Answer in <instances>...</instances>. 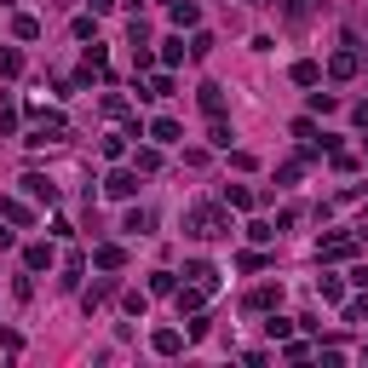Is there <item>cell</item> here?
Returning <instances> with one entry per match:
<instances>
[{
	"instance_id": "20",
	"label": "cell",
	"mask_w": 368,
	"mask_h": 368,
	"mask_svg": "<svg viewBox=\"0 0 368 368\" xmlns=\"http://www.w3.org/2000/svg\"><path fill=\"white\" fill-rule=\"evenodd\" d=\"M150 224H156V213H150V207H132L121 230H132V236H144V230H150Z\"/></svg>"
},
{
	"instance_id": "1",
	"label": "cell",
	"mask_w": 368,
	"mask_h": 368,
	"mask_svg": "<svg viewBox=\"0 0 368 368\" xmlns=\"http://www.w3.org/2000/svg\"><path fill=\"white\" fill-rule=\"evenodd\" d=\"M184 230H190L196 242H219V236H230V213H224V207H190Z\"/></svg>"
},
{
	"instance_id": "2",
	"label": "cell",
	"mask_w": 368,
	"mask_h": 368,
	"mask_svg": "<svg viewBox=\"0 0 368 368\" xmlns=\"http://www.w3.org/2000/svg\"><path fill=\"white\" fill-rule=\"evenodd\" d=\"M104 196L132 202V196H138V173H110V178H104Z\"/></svg>"
},
{
	"instance_id": "15",
	"label": "cell",
	"mask_w": 368,
	"mask_h": 368,
	"mask_svg": "<svg viewBox=\"0 0 368 368\" xmlns=\"http://www.w3.org/2000/svg\"><path fill=\"white\" fill-rule=\"evenodd\" d=\"M150 345H156L161 357H178V351H184V334H178V328H161V334H156Z\"/></svg>"
},
{
	"instance_id": "3",
	"label": "cell",
	"mask_w": 368,
	"mask_h": 368,
	"mask_svg": "<svg viewBox=\"0 0 368 368\" xmlns=\"http://www.w3.org/2000/svg\"><path fill=\"white\" fill-rule=\"evenodd\" d=\"M173 299H178V316H196V311H202V299H207V288H202V282L173 288Z\"/></svg>"
},
{
	"instance_id": "29",
	"label": "cell",
	"mask_w": 368,
	"mask_h": 368,
	"mask_svg": "<svg viewBox=\"0 0 368 368\" xmlns=\"http://www.w3.org/2000/svg\"><path fill=\"white\" fill-rule=\"evenodd\" d=\"M345 322H357V328H368V299H351V305H345Z\"/></svg>"
},
{
	"instance_id": "18",
	"label": "cell",
	"mask_w": 368,
	"mask_h": 368,
	"mask_svg": "<svg viewBox=\"0 0 368 368\" xmlns=\"http://www.w3.org/2000/svg\"><path fill=\"white\" fill-rule=\"evenodd\" d=\"M23 265H29V270H46V265H52V248H46V242H29V248H23Z\"/></svg>"
},
{
	"instance_id": "23",
	"label": "cell",
	"mask_w": 368,
	"mask_h": 368,
	"mask_svg": "<svg viewBox=\"0 0 368 368\" xmlns=\"http://www.w3.org/2000/svg\"><path fill=\"white\" fill-rule=\"evenodd\" d=\"M138 98H173V75H156L144 92H138Z\"/></svg>"
},
{
	"instance_id": "39",
	"label": "cell",
	"mask_w": 368,
	"mask_h": 368,
	"mask_svg": "<svg viewBox=\"0 0 368 368\" xmlns=\"http://www.w3.org/2000/svg\"><path fill=\"white\" fill-rule=\"evenodd\" d=\"M362 132H368V127H362ZM362 144H368V138H362Z\"/></svg>"
},
{
	"instance_id": "17",
	"label": "cell",
	"mask_w": 368,
	"mask_h": 368,
	"mask_svg": "<svg viewBox=\"0 0 368 368\" xmlns=\"http://www.w3.org/2000/svg\"><path fill=\"white\" fill-rule=\"evenodd\" d=\"M110 294H115V282H110V276H104V282H92V288H86V299H81V305H86V316L98 311V305H104Z\"/></svg>"
},
{
	"instance_id": "28",
	"label": "cell",
	"mask_w": 368,
	"mask_h": 368,
	"mask_svg": "<svg viewBox=\"0 0 368 368\" xmlns=\"http://www.w3.org/2000/svg\"><path fill=\"white\" fill-rule=\"evenodd\" d=\"M161 64H184V40H178V35L161 40Z\"/></svg>"
},
{
	"instance_id": "31",
	"label": "cell",
	"mask_w": 368,
	"mask_h": 368,
	"mask_svg": "<svg viewBox=\"0 0 368 368\" xmlns=\"http://www.w3.org/2000/svg\"><path fill=\"white\" fill-rule=\"evenodd\" d=\"M207 52H213V35H207V29H196V40H190V58H207Z\"/></svg>"
},
{
	"instance_id": "24",
	"label": "cell",
	"mask_w": 368,
	"mask_h": 368,
	"mask_svg": "<svg viewBox=\"0 0 368 368\" xmlns=\"http://www.w3.org/2000/svg\"><path fill=\"white\" fill-rule=\"evenodd\" d=\"M230 138H236V132H230V127L213 115V132H207V144H213V150H230Z\"/></svg>"
},
{
	"instance_id": "21",
	"label": "cell",
	"mask_w": 368,
	"mask_h": 368,
	"mask_svg": "<svg viewBox=\"0 0 368 368\" xmlns=\"http://www.w3.org/2000/svg\"><path fill=\"white\" fill-rule=\"evenodd\" d=\"M224 207H253V190L248 184H224Z\"/></svg>"
},
{
	"instance_id": "13",
	"label": "cell",
	"mask_w": 368,
	"mask_h": 368,
	"mask_svg": "<svg viewBox=\"0 0 368 368\" xmlns=\"http://www.w3.org/2000/svg\"><path fill=\"white\" fill-rule=\"evenodd\" d=\"M316 294L328 299V305H340V299H345V282H340V276H328V270H322V276H316Z\"/></svg>"
},
{
	"instance_id": "14",
	"label": "cell",
	"mask_w": 368,
	"mask_h": 368,
	"mask_svg": "<svg viewBox=\"0 0 368 368\" xmlns=\"http://www.w3.org/2000/svg\"><path fill=\"white\" fill-rule=\"evenodd\" d=\"M328 75H334V81H351V75H357V52H334V58H328Z\"/></svg>"
},
{
	"instance_id": "16",
	"label": "cell",
	"mask_w": 368,
	"mask_h": 368,
	"mask_svg": "<svg viewBox=\"0 0 368 368\" xmlns=\"http://www.w3.org/2000/svg\"><path fill=\"white\" fill-rule=\"evenodd\" d=\"M184 276H190V282H202V288H207V294H213V288H219V270H213V265H207V259H196V265H190V270H184Z\"/></svg>"
},
{
	"instance_id": "19",
	"label": "cell",
	"mask_w": 368,
	"mask_h": 368,
	"mask_svg": "<svg viewBox=\"0 0 368 368\" xmlns=\"http://www.w3.org/2000/svg\"><path fill=\"white\" fill-rule=\"evenodd\" d=\"M12 35H18V40H40V18L18 12V18H12Z\"/></svg>"
},
{
	"instance_id": "37",
	"label": "cell",
	"mask_w": 368,
	"mask_h": 368,
	"mask_svg": "<svg viewBox=\"0 0 368 368\" xmlns=\"http://www.w3.org/2000/svg\"><path fill=\"white\" fill-rule=\"evenodd\" d=\"M110 6H115V0H92V12H110Z\"/></svg>"
},
{
	"instance_id": "7",
	"label": "cell",
	"mask_w": 368,
	"mask_h": 368,
	"mask_svg": "<svg viewBox=\"0 0 368 368\" xmlns=\"http://www.w3.org/2000/svg\"><path fill=\"white\" fill-rule=\"evenodd\" d=\"M0 219H6V224H35V213H29V202H18V196H6V202H0Z\"/></svg>"
},
{
	"instance_id": "32",
	"label": "cell",
	"mask_w": 368,
	"mask_h": 368,
	"mask_svg": "<svg viewBox=\"0 0 368 368\" xmlns=\"http://www.w3.org/2000/svg\"><path fill=\"white\" fill-rule=\"evenodd\" d=\"M104 115H115V121H127V98H121V92H110V98H104Z\"/></svg>"
},
{
	"instance_id": "30",
	"label": "cell",
	"mask_w": 368,
	"mask_h": 368,
	"mask_svg": "<svg viewBox=\"0 0 368 368\" xmlns=\"http://www.w3.org/2000/svg\"><path fill=\"white\" fill-rule=\"evenodd\" d=\"M270 236H276V224H265V219L248 224V242H270Z\"/></svg>"
},
{
	"instance_id": "34",
	"label": "cell",
	"mask_w": 368,
	"mask_h": 368,
	"mask_svg": "<svg viewBox=\"0 0 368 368\" xmlns=\"http://www.w3.org/2000/svg\"><path fill=\"white\" fill-rule=\"evenodd\" d=\"M121 305H127L132 316H144V305H150V299H144V294H138V288H132V294H121Z\"/></svg>"
},
{
	"instance_id": "26",
	"label": "cell",
	"mask_w": 368,
	"mask_h": 368,
	"mask_svg": "<svg viewBox=\"0 0 368 368\" xmlns=\"http://www.w3.org/2000/svg\"><path fill=\"white\" fill-rule=\"evenodd\" d=\"M23 69V52H12V46H0V75H18Z\"/></svg>"
},
{
	"instance_id": "33",
	"label": "cell",
	"mask_w": 368,
	"mask_h": 368,
	"mask_svg": "<svg viewBox=\"0 0 368 368\" xmlns=\"http://www.w3.org/2000/svg\"><path fill=\"white\" fill-rule=\"evenodd\" d=\"M161 167V150H138V173H156Z\"/></svg>"
},
{
	"instance_id": "38",
	"label": "cell",
	"mask_w": 368,
	"mask_h": 368,
	"mask_svg": "<svg viewBox=\"0 0 368 368\" xmlns=\"http://www.w3.org/2000/svg\"><path fill=\"white\" fill-rule=\"evenodd\" d=\"M362 357H368V340H362Z\"/></svg>"
},
{
	"instance_id": "12",
	"label": "cell",
	"mask_w": 368,
	"mask_h": 368,
	"mask_svg": "<svg viewBox=\"0 0 368 368\" xmlns=\"http://www.w3.org/2000/svg\"><path fill=\"white\" fill-rule=\"evenodd\" d=\"M276 305H282V288H270V282L248 294V311H276Z\"/></svg>"
},
{
	"instance_id": "10",
	"label": "cell",
	"mask_w": 368,
	"mask_h": 368,
	"mask_svg": "<svg viewBox=\"0 0 368 368\" xmlns=\"http://www.w3.org/2000/svg\"><path fill=\"white\" fill-rule=\"evenodd\" d=\"M150 138H156V144H178V138H184V127H178L173 115H161V121H150Z\"/></svg>"
},
{
	"instance_id": "36",
	"label": "cell",
	"mask_w": 368,
	"mask_h": 368,
	"mask_svg": "<svg viewBox=\"0 0 368 368\" xmlns=\"http://www.w3.org/2000/svg\"><path fill=\"white\" fill-rule=\"evenodd\" d=\"M351 282H357V288H368V265H351Z\"/></svg>"
},
{
	"instance_id": "35",
	"label": "cell",
	"mask_w": 368,
	"mask_h": 368,
	"mask_svg": "<svg viewBox=\"0 0 368 368\" xmlns=\"http://www.w3.org/2000/svg\"><path fill=\"white\" fill-rule=\"evenodd\" d=\"M230 167H242V173H253L259 161H253V150H230Z\"/></svg>"
},
{
	"instance_id": "27",
	"label": "cell",
	"mask_w": 368,
	"mask_h": 368,
	"mask_svg": "<svg viewBox=\"0 0 368 368\" xmlns=\"http://www.w3.org/2000/svg\"><path fill=\"white\" fill-rule=\"evenodd\" d=\"M173 288H178L173 270H156V276H150V294H173Z\"/></svg>"
},
{
	"instance_id": "8",
	"label": "cell",
	"mask_w": 368,
	"mask_h": 368,
	"mask_svg": "<svg viewBox=\"0 0 368 368\" xmlns=\"http://www.w3.org/2000/svg\"><path fill=\"white\" fill-rule=\"evenodd\" d=\"M316 6H322V0H282V18H288V23H311Z\"/></svg>"
},
{
	"instance_id": "6",
	"label": "cell",
	"mask_w": 368,
	"mask_h": 368,
	"mask_svg": "<svg viewBox=\"0 0 368 368\" xmlns=\"http://www.w3.org/2000/svg\"><path fill=\"white\" fill-rule=\"evenodd\" d=\"M167 18H173L178 29H196V23H202V6H196V0H173V6H167Z\"/></svg>"
},
{
	"instance_id": "22",
	"label": "cell",
	"mask_w": 368,
	"mask_h": 368,
	"mask_svg": "<svg viewBox=\"0 0 368 368\" xmlns=\"http://www.w3.org/2000/svg\"><path fill=\"white\" fill-rule=\"evenodd\" d=\"M294 81H299V86H316V81H322V69H316L311 58H299V64H294Z\"/></svg>"
},
{
	"instance_id": "9",
	"label": "cell",
	"mask_w": 368,
	"mask_h": 368,
	"mask_svg": "<svg viewBox=\"0 0 368 368\" xmlns=\"http://www.w3.org/2000/svg\"><path fill=\"white\" fill-rule=\"evenodd\" d=\"M196 104H202L207 115H224V86H219V81H207V86L196 92Z\"/></svg>"
},
{
	"instance_id": "25",
	"label": "cell",
	"mask_w": 368,
	"mask_h": 368,
	"mask_svg": "<svg viewBox=\"0 0 368 368\" xmlns=\"http://www.w3.org/2000/svg\"><path fill=\"white\" fill-rule=\"evenodd\" d=\"M311 110H316V115H334L340 98H334V92H311Z\"/></svg>"
},
{
	"instance_id": "4",
	"label": "cell",
	"mask_w": 368,
	"mask_h": 368,
	"mask_svg": "<svg viewBox=\"0 0 368 368\" xmlns=\"http://www.w3.org/2000/svg\"><path fill=\"white\" fill-rule=\"evenodd\" d=\"M23 190H29L35 202H46V207L58 202V184H52V178H40V173H23Z\"/></svg>"
},
{
	"instance_id": "11",
	"label": "cell",
	"mask_w": 368,
	"mask_h": 368,
	"mask_svg": "<svg viewBox=\"0 0 368 368\" xmlns=\"http://www.w3.org/2000/svg\"><path fill=\"white\" fill-rule=\"evenodd\" d=\"M92 265H98V270H121V265H127V253H121L115 242H104V248H92Z\"/></svg>"
},
{
	"instance_id": "5",
	"label": "cell",
	"mask_w": 368,
	"mask_h": 368,
	"mask_svg": "<svg viewBox=\"0 0 368 368\" xmlns=\"http://www.w3.org/2000/svg\"><path fill=\"white\" fill-rule=\"evenodd\" d=\"M357 253V236H328V242H316V259H351Z\"/></svg>"
}]
</instances>
